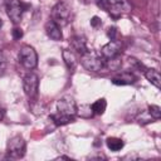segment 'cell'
Returning a JSON list of instances; mask_svg holds the SVG:
<instances>
[{
    "mask_svg": "<svg viewBox=\"0 0 161 161\" xmlns=\"http://www.w3.org/2000/svg\"><path fill=\"white\" fill-rule=\"evenodd\" d=\"M148 113L151 114L152 118L158 119L161 117V108L156 104H151V106H148Z\"/></svg>",
    "mask_w": 161,
    "mask_h": 161,
    "instance_id": "e0dca14e",
    "label": "cell"
},
{
    "mask_svg": "<svg viewBox=\"0 0 161 161\" xmlns=\"http://www.w3.org/2000/svg\"><path fill=\"white\" fill-rule=\"evenodd\" d=\"M135 80H136V77L130 72L118 73L117 75L112 78V83L116 86H128V84L135 83Z\"/></svg>",
    "mask_w": 161,
    "mask_h": 161,
    "instance_id": "7c38bea8",
    "label": "cell"
},
{
    "mask_svg": "<svg viewBox=\"0 0 161 161\" xmlns=\"http://www.w3.org/2000/svg\"><path fill=\"white\" fill-rule=\"evenodd\" d=\"M3 68H4V62H3L1 59H0V70H1Z\"/></svg>",
    "mask_w": 161,
    "mask_h": 161,
    "instance_id": "603a6c76",
    "label": "cell"
},
{
    "mask_svg": "<svg viewBox=\"0 0 161 161\" xmlns=\"http://www.w3.org/2000/svg\"><path fill=\"white\" fill-rule=\"evenodd\" d=\"M106 107H107V102L104 98H99L97 99L94 103H92L91 106V109H92V113H96V114H103L104 111H106Z\"/></svg>",
    "mask_w": 161,
    "mask_h": 161,
    "instance_id": "2e32d148",
    "label": "cell"
},
{
    "mask_svg": "<svg viewBox=\"0 0 161 161\" xmlns=\"http://www.w3.org/2000/svg\"><path fill=\"white\" fill-rule=\"evenodd\" d=\"M106 145H107V147H108L111 151H114V152L122 150L123 146H125L123 141H122L121 138H118V137H108V138L106 140Z\"/></svg>",
    "mask_w": 161,
    "mask_h": 161,
    "instance_id": "9a60e30c",
    "label": "cell"
},
{
    "mask_svg": "<svg viewBox=\"0 0 161 161\" xmlns=\"http://www.w3.org/2000/svg\"><path fill=\"white\" fill-rule=\"evenodd\" d=\"M98 6L111 14L113 18L119 16L126 10L125 0H98Z\"/></svg>",
    "mask_w": 161,
    "mask_h": 161,
    "instance_id": "ba28073f",
    "label": "cell"
},
{
    "mask_svg": "<svg viewBox=\"0 0 161 161\" xmlns=\"http://www.w3.org/2000/svg\"><path fill=\"white\" fill-rule=\"evenodd\" d=\"M23 89L30 101H35L39 91V78L35 73L30 72L23 78Z\"/></svg>",
    "mask_w": 161,
    "mask_h": 161,
    "instance_id": "52a82bcc",
    "label": "cell"
},
{
    "mask_svg": "<svg viewBox=\"0 0 161 161\" xmlns=\"http://www.w3.org/2000/svg\"><path fill=\"white\" fill-rule=\"evenodd\" d=\"M69 44H70V48H72V52L73 53H77L79 55H82L83 53H86L88 49H87V44H86V39L80 35H74L70 38L69 40Z\"/></svg>",
    "mask_w": 161,
    "mask_h": 161,
    "instance_id": "8fae6325",
    "label": "cell"
},
{
    "mask_svg": "<svg viewBox=\"0 0 161 161\" xmlns=\"http://www.w3.org/2000/svg\"><path fill=\"white\" fill-rule=\"evenodd\" d=\"M102 24V21H101V19L98 18V16H93L92 19H91V25L93 26V28H97L98 25H101Z\"/></svg>",
    "mask_w": 161,
    "mask_h": 161,
    "instance_id": "ffe728a7",
    "label": "cell"
},
{
    "mask_svg": "<svg viewBox=\"0 0 161 161\" xmlns=\"http://www.w3.org/2000/svg\"><path fill=\"white\" fill-rule=\"evenodd\" d=\"M5 1L6 0H0V8H5Z\"/></svg>",
    "mask_w": 161,
    "mask_h": 161,
    "instance_id": "7402d4cb",
    "label": "cell"
},
{
    "mask_svg": "<svg viewBox=\"0 0 161 161\" xmlns=\"http://www.w3.org/2000/svg\"><path fill=\"white\" fill-rule=\"evenodd\" d=\"M80 63L82 65L89 70V72H99L106 65V59L93 50H87L80 55Z\"/></svg>",
    "mask_w": 161,
    "mask_h": 161,
    "instance_id": "3957f363",
    "label": "cell"
},
{
    "mask_svg": "<svg viewBox=\"0 0 161 161\" xmlns=\"http://www.w3.org/2000/svg\"><path fill=\"white\" fill-rule=\"evenodd\" d=\"M1 25H3V20H1V18H0V28H1Z\"/></svg>",
    "mask_w": 161,
    "mask_h": 161,
    "instance_id": "cb8c5ba5",
    "label": "cell"
},
{
    "mask_svg": "<svg viewBox=\"0 0 161 161\" xmlns=\"http://www.w3.org/2000/svg\"><path fill=\"white\" fill-rule=\"evenodd\" d=\"M19 62L26 69H34L38 65V54L30 45H23L19 50Z\"/></svg>",
    "mask_w": 161,
    "mask_h": 161,
    "instance_id": "8992f818",
    "label": "cell"
},
{
    "mask_svg": "<svg viewBox=\"0 0 161 161\" xmlns=\"http://www.w3.org/2000/svg\"><path fill=\"white\" fill-rule=\"evenodd\" d=\"M52 20L55 21L59 26H65L73 20V10L67 3H58L54 5L50 13Z\"/></svg>",
    "mask_w": 161,
    "mask_h": 161,
    "instance_id": "7a4b0ae2",
    "label": "cell"
},
{
    "mask_svg": "<svg viewBox=\"0 0 161 161\" xmlns=\"http://www.w3.org/2000/svg\"><path fill=\"white\" fill-rule=\"evenodd\" d=\"M45 33H47V35H48L52 40L58 42V40H62V39H63V34H62L60 26H59L55 21H53L52 19L45 23Z\"/></svg>",
    "mask_w": 161,
    "mask_h": 161,
    "instance_id": "30bf717a",
    "label": "cell"
},
{
    "mask_svg": "<svg viewBox=\"0 0 161 161\" xmlns=\"http://www.w3.org/2000/svg\"><path fill=\"white\" fill-rule=\"evenodd\" d=\"M62 55H63V60H64L67 68L69 70H73L77 67V57H75V54L69 49H64Z\"/></svg>",
    "mask_w": 161,
    "mask_h": 161,
    "instance_id": "5bb4252c",
    "label": "cell"
},
{
    "mask_svg": "<svg viewBox=\"0 0 161 161\" xmlns=\"http://www.w3.org/2000/svg\"><path fill=\"white\" fill-rule=\"evenodd\" d=\"M28 9V5L21 3L20 0H6L5 1V10L9 19L14 24H19L23 19L24 11Z\"/></svg>",
    "mask_w": 161,
    "mask_h": 161,
    "instance_id": "5b68a950",
    "label": "cell"
},
{
    "mask_svg": "<svg viewBox=\"0 0 161 161\" xmlns=\"http://www.w3.org/2000/svg\"><path fill=\"white\" fill-rule=\"evenodd\" d=\"M116 34H117V29H116L114 26L108 29V33H107V35L111 38V40H116Z\"/></svg>",
    "mask_w": 161,
    "mask_h": 161,
    "instance_id": "d6986e66",
    "label": "cell"
},
{
    "mask_svg": "<svg viewBox=\"0 0 161 161\" xmlns=\"http://www.w3.org/2000/svg\"><path fill=\"white\" fill-rule=\"evenodd\" d=\"M4 116H5V108H4V107L0 104V121H3Z\"/></svg>",
    "mask_w": 161,
    "mask_h": 161,
    "instance_id": "44dd1931",
    "label": "cell"
},
{
    "mask_svg": "<svg viewBox=\"0 0 161 161\" xmlns=\"http://www.w3.org/2000/svg\"><path fill=\"white\" fill-rule=\"evenodd\" d=\"M57 114H52L50 118L57 126H64L75 121V114L78 113L77 104L74 99L69 96L63 97L57 103Z\"/></svg>",
    "mask_w": 161,
    "mask_h": 161,
    "instance_id": "6da1fadb",
    "label": "cell"
},
{
    "mask_svg": "<svg viewBox=\"0 0 161 161\" xmlns=\"http://www.w3.org/2000/svg\"><path fill=\"white\" fill-rule=\"evenodd\" d=\"M11 34H13V38L18 40V39H20V38L23 36V30H21L20 28H14Z\"/></svg>",
    "mask_w": 161,
    "mask_h": 161,
    "instance_id": "ac0fdd59",
    "label": "cell"
},
{
    "mask_svg": "<svg viewBox=\"0 0 161 161\" xmlns=\"http://www.w3.org/2000/svg\"><path fill=\"white\" fill-rule=\"evenodd\" d=\"M26 151V142L20 135L13 136L6 145V153L10 158H21Z\"/></svg>",
    "mask_w": 161,
    "mask_h": 161,
    "instance_id": "277c9868",
    "label": "cell"
},
{
    "mask_svg": "<svg viewBox=\"0 0 161 161\" xmlns=\"http://www.w3.org/2000/svg\"><path fill=\"white\" fill-rule=\"evenodd\" d=\"M145 77L146 79L153 84L156 88H160L161 87V77H160V73L156 70V69H152V68H145Z\"/></svg>",
    "mask_w": 161,
    "mask_h": 161,
    "instance_id": "4fadbf2b",
    "label": "cell"
},
{
    "mask_svg": "<svg viewBox=\"0 0 161 161\" xmlns=\"http://www.w3.org/2000/svg\"><path fill=\"white\" fill-rule=\"evenodd\" d=\"M121 48H122L121 42H118V40H111V42H108L107 44H104L102 47L101 55L104 59H107V60L108 59H113V58H116L119 54Z\"/></svg>",
    "mask_w": 161,
    "mask_h": 161,
    "instance_id": "9c48e42d",
    "label": "cell"
}]
</instances>
